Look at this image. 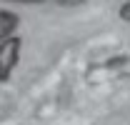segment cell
Instances as JSON below:
<instances>
[{
    "label": "cell",
    "instance_id": "cell-1",
    "mask_svg": "<svg viewBox=\"0 0 130 125\" xmlns=\"http://www.w3.org/2000/svg\"><path fill=\"white\" fill-rule=\"evenodd\" d=\"M20 45H23V40L18 35L0 43V83H5L10 78V73L15 70L18 60H20Z\"/></svg>",
    "mask_w": 130,
    "mask_h": 125
},
{
    "label": "cell",
    "instance_id": "cell-2",
    "mask_svg": "<svg viewBox=\"0 0 130 125\" xmlns=\"http://www.w3.org/2000/svg\"><path fill=\"white\" fill-rule=\"evenodd\" d=\"M15 28H18V15L10 13V10H0V43L13 38Z\"/></svg>",
    "mask_w": 130,
    "mask_h": 125
},
{
    "label": "cell",
    "instance_id": "cell-3",
    "mask_svg": "<svg viewBox=\"0 0 130 125\" xmlns=\"http://www.w3.org/2000/svg\"><path fill=\"white\" fill-rule=\"evenodd\" d=\"M120 18H123V20H128V23H130V3H125V5L120 8Z\"/></svg>",
    "mask_w": 130,
    "mask_h": 125
},
{
    "label": "cell",
    "instance_id": "cell-4",
    "mask_svg": "<svg viewBox=\"0 0 130 125\" xmlns=\"http://www.w3.org/2000/svg\"><path fill=\"white\" fill-rule=\"evenodd\" d=\"M58 5H83L85 0H55Z\"/></svg>",
    "mask_w": 130,
    "mask_h": 125
},
{
    "label": "cell",
    "instance_id": "cell-5",
    "mask_svg": "<svg viewBox=\"0 0 130 125\" xmlns=\"http://www.w3.org/2000/svg\"><path fill=\"white\" fill-rule=\"evenodd\" d=\"M13 3H35L38 5V3H45V0H13Z\"/></svg>",
    "mask_w": 130,
    "mask_h": 125
},
{
    "label": "cell",
    "instance_id": "cell-6",
    "mask_svg": "<svg viewBox=\"0 0 130 125\" xmlns=\"http://www.w3.org/2000/svg\"><path fill=\"white\" fill-rule=\"evenodd\" d=\"M125 3H130V0H125Z\"/></svg>",
    "mask_w": 130,
    "mask_h": 125
}]
</instances>
